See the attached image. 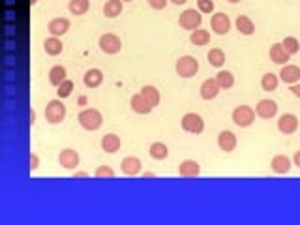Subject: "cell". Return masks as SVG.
Wrapping results in <instances>:
<instances>
[{
	"label": "cell",
	"instance_id": "9",
	"mask_svg": "<svg viewBox=\"0 0 300 225\" xmlns=\"http://www.w3.org/2000/svg\"><path fill=\"white\" fill-rule=\"evenodd\" d=\"M210 27H212V30L216 32V34L223 36L229 32V29H231V19H229V15H225V13H214L212 15V21H210Z\"/></svg>",
	"mask_w": 300,
	"mask_h": 225
},
{
	"label": "cell",
	"instance_id": "42",
	"mask_svg": "<svg viewBox=\"0 0 300 225\" xmlns=\"http://www.w3.org/2000/svg\"><path fill=\"white\" fill-rule=\"evenodd\" d=\"M29 118H30V126H34V124H36V111L34 109H30V116H29Z\"/></svg>",
	"mask_w": 300,
	"mask_h": 225
},
{
	"label": "cell",
	"instance_id": "6",
	"mask_svg": "<svg viewBox=\"0 0 300 225\" xmlns=\"http://www.w3.org/2000/svg\"><path fill=\"white\" fill-rule=\"evenodd\" d=\"M182 130L188 133H203V130H205V120L201 118V115H197V113H186L184 116H182Z\"/></svg>",
	"mask_w": 300,
	"mask_h": 225
},
{
	"label": "cell",
	"instance_id": "34",
	"mask_svg": "<svg viewBox=\"0 0 300 225\" xmlns=\"http://www.w3.org/2000/svg\"><path fill=\"white\" fill-rule=\"evenodd\" d=\"M282 45L283 49H285V53H287L289 57L291 55H294V53H298L300 51V43L296 38H293V36H289V38H285V40L282 41Z\"/></svg>",
	"mask_w": 300,
	"mask_h": 225
},
{
	"label": "cell",
	"instance_id": "12",
	"mask_svg": "<svg viewBox=\"0 0 300 225\" xmlns=\"http://www.w3.org/2000/svg\"><path fill=\"white\" fill-rule=\"evenodd\" d=\"M47 30H49V34L51 36L60 38V36H64L69 30V19H66V17L51 19L49 24H47Z\"/></svg>",
	"mask_w": 300,
	"mask_h": 225
},
{
	"label": "cell",
	"instance_id": "16",
	"mask_svg": "<svg viewBox=\"0 0 300 225\" xmlns=\"http://www.w3.org/2000/svg\"><path fill=\"white\" fill-rule=\"evenodd\" d=\"M120 167H122V173L124 174H128V177H135V174L141 173V160L135 156H128L122 160Z\"/></svg>",
	"mask_w": 300,
	"mask_h": 225
},
{
	"label": "cell",
	"instance_id": "40",
	"mask_svg": "<svg viewBox=\"0 0 300 225\" xmlns=\"http://www.w3.org/2000/svg\"><path fill=\"white\" fill-rule=\"evenodd\" d=\"M291 92H293L294 96H296V98L300 99V83H294L293 87H291Z\"/></svg>",
	"mask_w": 300,
	"mask_h": 225
},
{
	"label": "cell",
	"instance_id": "14",
	"mask_svg": "<svg viewBox=\"0 0 300 225\" xmlns=\"http://www.w3.org/2000/svg\"><path fill=\"white\" fill-rule=\"evenodd\" d=\"M280 79L287 85H294V83L300 81V68L298 66H293V64H285L280 71Z\"/></svg>",
	"mask_w": 300,
	"mask_h": 225
},
{
	"label": "cell",
	"instance_id": "46",
	"mask_svg": "<svg viewBox=\"0 0 300 225\" xmlns=\"http://www.w3.org/2000/svg\"><path fill=\"white\" fill-rule=\"evenodd\" d=\"M40 0H30V6H34V4H38Z\"/></svg>",
	"mask_w": 300,
	"mask_h": 225
},
{
	"label": "cell",
	"instance_id": "43",
	"mask_svg": "<svg viewBox=\"0 0 300 225\" xmlns=\"http://www.w3.org/2000/svg\"><path fill=\"white\" fill-rule=\"evenodd\" d=\"M294 165H296V167H300V150H296V152H294Z\"/></svg>",
	"mask_w": 300,
	"mask_h": 225
},
{
	"label": "cell",
	"instance_id": "20",
	"mask_svg": "<svg viewBox=\"0 0 300 225\" xmlns=\"http://www.w3.org/2000/svg\"><path fill=\"white\" fill-rule=\"evenodd\" d=\"M120 144H122V141L116 133H107V135L102 137V148H104L105 152H109V154H115L116 150H120Z\"/></svg>",
	"mask_w": 300,
	"mask_h": 225
},
{
	"label": "cell",
	"instance_id": "24",
	"mask_svg": "<svg viewBox=\"0 0 300 225\" xmlns=\"http://www.w3.org/2000/svg\"><path fill=\"white\" fill-rule=\"evenodd\" d=\"M122 10H124V2L122 0H107L104 6V15L105 17H118L122 13Z\"/></svg>",
	"mask_w": 300,
	"mask_h": 225
},
{
	"label": "cell",
	"instance_id": "26",
	"mask_svg": "<svg viewBox=\"0 0 300 225\" xmlns=\"http://www.w3.org/2000/svg\"><path fill=\"white\" fill-rule=\"evenodd\" d=\"M237 30L240 32V34H244V36H252L255 32V24H254V21L249 17H246V15H238L237 17Z\"/></svg>",
	"mask_w": 300,
	"mask_h": 225
},
{
	"label": "cell",
	"instance_id": "17",
	"mask_svg": "<svg viewBox=\"0 0 300 225\" xmlns=\"http://www.w3.org/2000/svg\"><path fill=\"white\" fill-rule=\"evenodd\" d=\"M272 171L278 174H287L291 171V160H289L285 154H278V156L272 158Z\"/></svg>",
	"mask_w": 300,
	"mask_h": 225
},
{
	"label": "cell",
	"instance_id": "22",
	"mask_svg": "<svg viewBox=\"0 0 300 225\" xmlns=\"http://www.w3.org/2000/svg\"><path fill=\"white\" fill-rule=\"evenodd\" d=\"M43 49H45V53L49 57H57V55H60V53L64 51V43L60 41V38L51 36V38H47V40L43 41Z\"/></svg>",
	"mask_w": 300,
	"mask_h": 225
},
{
	"label": "cell",
	"instance_id": "7",
	"mask_svg": "<svg viewBox=\"0 0 300 225\" xmlns=\"http://www.w3.org/2000/svg\"><path fill=\"white\" fill-rule=\"evenodd\" d=\"M99 49L105 55H116L122 49V41L116 34H104L99 38Z\"/></svg>",
	"mask_w": 300,
	"mask_h": 225
},
{
	"label": "cell",
	"instance_id": "15",
	"mask_svg": "<svg viewBox=\"0 0 300 225\" xmlns=\"http://www.w3.org/2000/svg\"><path fill=\"white\" fill-rule=\"evenodd\" d=\"M83 83H85V87L88 88H98L102 83H104V71L98 68H90L85 73V77H83Z\"/></svg>",
	"mask_w": 300,
	"mask_h": 225
},
{
	"label": "cell",
	"instance_id": "8",
	"mask_svg": "<svg viewBox=\"0 0 300 225\" xmlns=\"http://www.w3.org/2000/svg\"><path fill=\"white\" fill-rule=\"evenodd\" d=\"M79 162H81V158H79V152L73 148H64L60 154H58V163L62 165L64 169H77V165H79Z\"/></svg>",
	"mask_w": 300,
	"mask_h": 225
},
{
	"label": "cell",
	"instance_id": "3",
	"mask_svg": "<svg viewBox=\"0 0 300 225\" xmlns=\"http://www.w3.org/2000/svg\"><path fill=\"white\" fill-rule=\"evenodd\" d=\"M45 118L49 124H60L66 118V105L62 104V99H51L45 107Z\"/></svg>",
	"mask_w": 300,
	"mask_h": 225
},
{
	"label": "cell",
	"instance_id": "30",
	"mask_svg": "<svg viewBox=\"0 0 300 225\" xmlns=\"http://www.w3.org/2000/svg\"><path fill=\"white\" fill-rule=\"evenodd\" d=\"M150 156L154 158V160H165V158L169 156V148L165 143H160V141H156V143L150 144Z\"/></svg>",
	"mask_w": 300,
	"mask_h": 225
},
{
	"label": "cell",
	"instance_id": "27",
	"mask_svg": "<svg viewBox=\"0 0 300 225\" xmlns=\"http://www.w3.org/2000/svg\"><path fill=\"white\" fill-rule=\"evenodd\" d=\"M216 81H218L221 90H229V88H233V85H235V75H233L231 71H227V69H221V71H218V75H216Z\"/></svg>",
	"mask_w": 300,
	"mask_h": 225
},
{
	"label": "cell",
	"instance_id": "19",
	"mask_svg": "<svg viewBox=\"0 0 300 225\" xmlns=\"http://www.w3.org/2000/svg\"><path fill=\"white\" fill-rule=\"evenodd\" d=\"M219 90H221V88H219L216 79H207V81H203V85H201V98L214 99L219 94Z\"/></svg>",
	"mask_w": 300,
	"mask_h": 225
},
{
	"label": "cell",
	"instance_id": "11",
	"mask_svg": "<svg viewBox=\"0 0 300 225\" xmlns=\"http://www.w3.org/2000/svg\"><path fill=\"white\" fill-rule=\"evenodd\" d=\"M278 130L282 133H285V135H291V133H294L298 130V118L293 113H285L278 120Z\"/></svg>",
	"mask_w": 300,
	"mask_h": 225
},
{
	"label": "cell",
	"instance_id": "28",
	"mask_svg": "<svg viewBox=\"0 0 300 225\" xmlns=\"http://www.w3.org/2000/svg\"><path fill=\"white\" fill-rule=\"evenodd\" d=\"M141 94H143V98L146 99L152 107H156V105L160 104V90H158L156 87H152V85H144V87L141 88Z\"/></svg>",
	"mask_w": 300,
	"mask_h": 225
},
{
	"label": "cell",
	"instance_id": "13",
	"mask_svg": "<svg viewBox=\"0 0 300 225\" xmlns=\"http://www.w3.org/2000/svg\"><path fill=\"white\" fill-rule=\"evenodd\" d=\"M218 146L223 152H233V150L237 148V135L229 130H223V132H219L218 135Z\"/></svg>",
	"mask_w": 300,
	"mask_h": 225
},
{
	"label": "cell",
	"instance_id": "36",
	"mask_svg": "<svg viewBox=\"0 0 300 225\" xmlns=\"http://www.w3.org/2000/svg\"><path fill=\"white\" fill-rule=\"evenodd\" d=\"M94 177H98V179H113V177H115V171H113L109 165H99V167L96 169Z\"/></svg>",
	"mask_w": 300,
	"mask_h": 225
},
{
	"label": "cell",
	"instance_id": "18",
	"mask_svg": "<svg viewBox=\"0 0 300 225\" xmlns=\"http://www.w3.org/2000/svg\"><path fill=\"white\" fill-rule=\"evenodd\" d=\"M130 105H132V109L135 111L137 115H148L150 111L154 109V107H152V105H150L148 102L143 98V94H135V96H132Z\"/></svg>",
	"mask_w": 300,
	"mask_h": 225
},
{
	"label": "cell",
	"instance_id": "45",
	"mask_svg": "<svg viewBox=\"0 0 300 225\" xmlns=\"http://www.w3.org/2000/svg\"><path fill=\"white\" fill-rule=\"evenodd\" d=\"M169 2H173L174 6H180V4H186L188 0H169Z\"/></svg>",
	"mask_w": 300,
	"mask_h": 225
},
{
	"label": "cell",
	"instance_id": "21",
	"mask_svg": "<svg viewBox=\"0 0 300 225\" xmlns=\"http://www.w3.org/2000/svg\"><path fill=\"white\" fill-rule=\"evenodd\" d=\"M201 173V167L195 160H184V162L179 165V174L180 177H199Z\"/></svg>",
	"mask_w": 300,
	"mask_h": 225
},
{
	"label": "cell",
	"instance_id": "47",
	"mask_svg": "<svg viewBox=\"0 0 300 225\" xmlns=\"http://www.w3.org/2000/svg\"><path fill=\"white\" fill-rule=\"evenodd\" d=\"M227 2H231V4H237V2H240V0H227Z\"/></svg>",
	"mask_w": 300,
	"mask_h": 225
},
{
	"label": "cell",
	"instance_id": "31",
	"mask_svg": "<svg viewBox=\"0 0 300 225\" xmlns=\"http://www.w3.org/2000/svg\"><path fill=\"white\" fill-rule=\"evenodd\" d=\"M64 81H66V68H64V66H53V68L49 69V83L55 85V87H58V85Z\"/></svg>",
	"mask_w": 300,
	"mask_h": 225
},
{
	"label": "cell",
	"instance_id": "39",
	"mask_svg": "<svg viewBox=\"0 0 300 225\" xmlns=\"http://www.w3.org/2000/svg\"><path fill=\"white\" fill-rule=\"evenodd\" d=\"M169 0H148V6L152 10H163V8L167 6Z\"/></svg>",
	"mask_w": 300,
	"mask_h": 225
},
{
	"label": "cell",
	"instance_id": "44",
	"mask_svg": "<svg viewBox=\"0 0 300 225\" xmlns=\"http://www.w3.org/2000/svg\"><path fill=\"white\" fill-rule=\"evenodd\" d=\"M144 179H154L156 177V173H152V171H146V173H143Z\"/></svg>",
	"mask_w": 300,
	"mask_h": 225
},
{
	"label": "cell",
	"instance_id": "5",
	"mask_svg": "<svg viewBox=\"0 0 300 225\" xmlns=\"http://www.w3.org/2000/svg\"><path fill=\"white\" fill-rule=\"evenodd\" d=\"M233 122L240 128H248L255 122V111L249 105H238L233 111Z\"/></svg>",
	"mask_w": 300,
	"mask_h": 225
},
{
	"label": "cell",
	"instance_id": "23",
	"mask_svg": "<svg viewBox=\"0 0 300 225\" xmlns=\"http://www.w3.org/2000/svg\"><path fill=\"white\" fill-rule=\"evenodd\" d=\"M268 55H270V60H272V62L282 64V66H285V64L289 62V55L285 53V49H283L282 43H274V45L270 47Z\"/></svg>",
	"mask_w": 300,
	"mask_h": 225
},
{
	"label": "cell",
	"instance_id": "25",
	"mask_svg": "<svg viewBox=\"0 0 300 225\" xmlns=\"http://www.w3.org/2000/svg\"><path fill=\"white\" fill-rule=\"evenodd\" d=\"M88 8H90V0H69V4H68L69 13L75 15V17L85 15V13L88 12Z\"/></svg>",
	"mask_w": 300,
	"mask_h": 225
},
{
	"label": "cell",
	"instance_id": "2",
	"mask_svg": "<svg viewBox=\"0 0 300 225\" xmlns=\"http://www.w3.org/2000/svg\"><path fill=\"white\" fill-rule=\"evenodd\" d=\"M203 23V15L199 10H195V8H190V10H184V12L180 13L179 17V24L182 27L184 30H197L199 27H201Z\"/></svg>",
	"mask_w": 300,
	"mask_h": 225
},
{
	"label": "cell",
	"instance_id": "35",
	"mask_svg": "<svg viewBox=\"0 0 300 225\" xmlns=\"http://www.w3.org/2000/svg\"><path fill=\"white\" fill-rule=\"evenodd\" d=\"M71 92H73V81L66 79L64 83H60V85H58L57 94H58V98H60V99L69 98V96H71Z\"/></svg>",
	"mask_w": 300,
	"mask_h": 225
},
{
	"label": "cell",
	"instance_id": "32",
	"mask_svg": "<svg viewBox=\"0 0 300 225\" xmlns=\"http://www.w3.org/2000/svg\"><path fill=\"white\" fill-rule=\"evenodd\" d=\"M208 62H210V66H214V68H221L225 64V53L221 51V49H210L208 51Z\"/></svg>",
	"mask_w": 300,
	"mask_h": 225
},
{
	"label": "cell",
	"instance_id": "29",
	"mask_svg": "<svg viewBox=\"0 0 300 225\" xmlns=\"http://www.w3.org/2000/svg\"><path fill=\"white\" fill-rule=\"evenodd\" d=\"M190 40H191V43H193V45H197V47L208 45V41H210V32H208V30H205V29H197V30H193V32H191Z\"/></svg>",
	"mask_w": 300,
	"mask_h": 225
},
{
	"label": "cell",
	"instance_id": "33",
	"mask_svg": "<svg viewBox=\"0 0 300 225\" xmlns=\"http://www.w3.org/2000/svg\"><path fill=\"white\" fill-rule=\"evenodd\" d=\"M278 83H280V79H278V75H274V73H265L263 77H261V88L266 90V92L276 90Z\"/></svg>",
	"mask_w": 300,
	"mask_h": 225
},
{
	"label": "cell",
	"instance_id": "41",
	"mask_svg": "<svg viewBox=\"0 0 300 225\" xmlns=\"http://www.w3.org/2000/svg\"><path fill=\"white\" fill-rule=\"evenodd\" d=\"M88 173H85V171H75L73 173V179H87Z\"/></svg>",
	"mask_w": 300,
	"mask_h": 225
},
{
	"label": "cell",
	"instance_id": "10",
	"mask_svg": "<svg viewBox=\"0 0 300 225\" xmlns=\"http://www.w3.org/2000/svg\"><path fill=\"white\" fill-rule=\"evenodd\" d=\"M255 115L261 118H274L278 115V104L274 99H261L255 105Z\"/></svg>",
	"mask_w": 300,
	"mask_h": 225
},
{
	"label": "cell",
	"instance_id": "37",
	"mask_svg": "<svg viewBox=\"0 0 300 225\" xmlns=\"http://www.w3.org/2000/svg\"><path fill=\"white\" fill-rule=\"evenodd\" d=\"M197 10H199L201 13H212L214 2L212 0H197Z\"/></svg>",
	"mask_w": 300,
	"mask_h": 225
},
{
	"label": "cell",
	"instance_id": "4",
	"mask_svg": "<svg viewBox=\"0 0 300 225\" xmlns=\"http://www.w3.org/2000/svg\"><path fill=\"white\" fill-rule=\"evenodd\" d=\"M174 69H177V73H179L180 77L190 79V77H193V75L199 71V62H197L193 57L186 55V57H180L179 60H177V66H174Z\"/></svg>",
	"mask_w": 300,
	"mask_h": 225
},
{
	"label": "cell",
	"instance_id": "38",
	"mask_svg": "<svg viewBox=\"0 0 300 225\" xmlns=\"http://www.w3.org/2000/svg\"><path fill=\"white\" fill-rule=\"evenodd\" d=\"M38 167H40V156H38L36 152H30V156H29V169H30V173H34Z\"/></svg>",
	"mask_w": 300,
	"mask_h": 225
},
{
	"label": "cell",
	"instance_id": "48",
	"mask_svg": "<svg viewBox=\"0 0 300 225\" xmlns=\"http://www.w3.org/2000/svg\"><path fill=\"white\" fill-rule=\"evenodd\" d=\"M122 2H132V0H122Z\"/></svg>",
	"mask_w": 300,
	"mask_h": 225
},
{
	"label": "cell",
	"instance_id": "1",
	"mask_svg": "<svg viewBox=\"0 0 300 225\" xmlns=\"http://www.w3.org/2000/svg\"><path fill=\"white\" fill-rule=\"evenodd\" d=\"M77 120L81 124L83 130H88V132H96L102 128L104 124V116L99 113L98 109H92V107H88V109H83L77 116Z\"/></svg>",
	"mask_w": 300,
	"mask_h": 225
}]
</instances>
